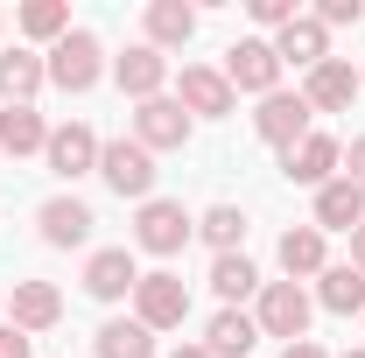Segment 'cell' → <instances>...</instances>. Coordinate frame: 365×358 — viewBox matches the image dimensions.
<instances>
[{"mask_svg": "<svg viewBox=\"0 0 365 358\" xmlns=\"http://www.w3.org/2000/svg\"><path fill=\"white\" fill-rule=\"evenodd\" d=\"M309 120H317V113H309V98H302V91H267V98H260V113H253V134L274 140V148H295V140L309 134Z\"/></svg>", "mask_w": 365, "mask_h": 358, "instance_id": "7", "label": "cell"}, {"mask_svg": "<svg viewBox=\"0 0 365 358\" xmlns=\"http://www.w3.org/2000/svg\"><path fill=\"white\" fill-rule=\"evenodd\" d=\"M281 267H288V281L323 274V232H317V225H295V232H281Z\"/></svg>", "mask_w": 365, "mask_h": 358, "instance_id": "24", "label": "cell"}, {"mask_svg": "<svg viewBox=\"0 0 365 358\" xmlns=\"http://www.w3.org/2000/svg\"><path fill=\"white\" fill-rule=\"evenodd\" d=\"M344 176H351V183H359V190H365V134L351 140V148H344Z\"/></svg>", "mask_w": 365, "mask_h": 358, "instance_id": "32", "label": "cell"}, {"mask_svg": "<svg viewBox=\"0 0 365 358\" xmlns=\"http://www.w3.org/2000/svg\"><path fill=\"white\" fill-rule=\"evenodd\" d=\"M365 225V190L351 176H330L317 190V232H359Z\"/></svg>", "mask_w": 365, "mask_h": 358, "instance_id": "13", "label": "cell"}, {"mask_svg": "<svg viewBox=\"0 0 365 358\" xmlns=\"http://www.w3.org/2000/svg\"><path fill=\"white\" fill-rule=\"evenodd\" d=\"M43 78H49L43 56H29V49H7V56H0V98H7V106H29V98L43 91Z\"/></svg>", "mask_w": 365, "mask_h": 358, "instance_id": "20", "label": "cell"}, {"mask_svg": "<svg viewBox=\"0 0 365 358\" xmlns=\"http://www.w3.org/2000/svg\"><path fill=\"white\" fill-rule=\"evenodd\" d=\"M359 91H365V78L344 56H323L317 71H309V85H302V98H309V113H351Z\"/></svg>", "mask_w": 365, "mask_h": 358, "instance_id": "9", "label": "cell"}, {"mask_svg": "<svg viewBox=\"0 0 365 358\" xmlns=\"http://www.w3.org/2000/svg\"><path fill=\"white\" fill-rule=\"evenodd\" d=\"M0 358H36V352H29V337H21L14 323H0Z\"/></svg>", "mask_w": 365, "mask_h": 358, "instance_id": "31", "label": "cell"}, {"mask_svg": "<svg viewBox=\"0 0 365 358\" xmlns=\"http://www.w3.org/2000/svg\"><path fill=\"white\" fill-rule=\"evenodd\" d=\"M190 232H197V218L182 211L176 197H148V204H140V218H134V246L169 260V253H182V246H190Z\"/></svg>", "mask_w": 365, "mask_h": 358, "instance_id": "2", "label": "cell"}, {"mask_svg": "<svg viewBox=\"0 0 365 358\" xmlns=\"http://www.w3.org/2000/svg\"><path fill=\"white\" fill-rule=\"evenodd\" d=\"M7 316H14V330H21V337H36V330H49V323L63 316V295H56L49 281H14Z\"/></svg>", "mask_w": 365, "mask_h": 358, "instance_id": "17", "label": "cell"}, {"mask_svg": "<svg viewBox=\"0 0 365 358\" xmlns=\"http://www.w3.org/2000/svg\"><path fill=\"white\" fill-rule=\"evenodd\" d=\"M113 78H120L127 98H162V85H169V56H162V49H148V43H134L120 63H113Z\"/></svg>", "mask_w": 365, "mask_h": 358, "instance_id": "16", "label": "cell"}, {"mask_svg": "<svg viewBox=\"0 0 365 358\" xmlns=\"http://www.w3.org/2000/svg\"><path fill=\"white\" fill-rule=\"evenodd\" d=\"M21 36L63 43V36H71V7H63V0H29V7H21Z\"/></svg>", "mask_w": 365, "mask_h": 358, "instance_id": "27", "label": "cell"}, {"mask_svg": "<svg viewBox=\"0 0 365 358\" xmlns=\"http://www.w3.org/2000/svg\"><path fill=\"white\" fill-rule=\"evenodd\" d=\"M344 358H365V344H359V352H344Z\"/></svg>", "mask_w": 365, "mask_h": 358, "instance_id": "36", "label": "cell"}, {"mask_svg": "<svg viewBox=\"0 0 365 358\" xmlns=\"http://www.w3.org/2000/svg\"><path fill=\"white\" fill-rule=\"evenodd\" d=\"M98 56H106L98 36L91 29H71L63 43H49V85L56 91H91L98 85Z\"/></svg>", "mask_w": 365, "mask_h": 358, "instance_id": "5", "label": "cell"}, {"mask_svg": "<svg viewBox=\"0 0 365 358\" xmlns=\"http://www.w3.org/2000/svg\"><path fill=\"white\" fill-rule=\"evenodd\" d=\"M225 85L232 91H281V56H274L267 36H239V43L225 49Z\"/></svg>", "mask_w": 365, "mask_h": 358, "instance_id": "3", "label": "cell"}, {"mask_svg": "<svg viewBox=\"0 0 365 358\" xmlns=\"http://www.w3.org/2000/svg\"><path fill=\"white\" fill-rule=\"evenodd\" d=\"M281 358H323V344H309V337H302V344H281Z\"/></svg>", "mask_w": 365, "mask_h": 358, "instance_id": "33", "label": "cell"}, {"mask_svg": "<svg viewBox=\"0 0 365 358\" xmlns=\"http://www.w3.org/2000/svg\"><path fill=\"white\" fill-rule=\"evenodd\" d=\"M260 337H281V344H302L309 337V295H302V281H260Z\"/></svg>", "mask_w": 365, "mask_h": 358, "instance_id": "1", "label": "cell"}, {"mask_svg": "<svg viewBox=\"0 0 365 358\" xmlns=\"http://www.w3.org/2000/svg\"><path fill=\"white\" fill-rule=\"evenodd\" d=\"M337 162H344V148H337L330 134H317V127L295 140V148H281V176H288V183H309V190H323V183L337 176Z\"/></svg>", "mask_w": 365, "mask_h": 358, "instance_id": "8", "label": "cell"}, {"mask_svg": "<svg viewBox=\"0 0 365 358\" xmlns=\"http://www.w3.org/2000/svg\"><path fill=\"white\" fill-rule=\"evenodd\" d=\"M43 239H49V246H85V239H91V204H78V197H49V204H43Z\"/></svg>", "mask_w": 365, "mask_h": 358, "instance_id": "19", "label": "cell"}, {"mask_svg": "<svg viewBox=\"0 0 365 358\" xmlns=\"http://www.w3.org/2000/svg\"><path fill=\"white\" fill-rule=\"evenodd\" d=\"M351 267L365 274V225H359V232H351Z\"/></svg>", "mask_w": 365, "mask_h": 358, "instance_id": "34", "label": "cell"}, {"mask_svg": "<svg viewBox=\"0 0 365 358\" xmlns=\"http://www.w3.org/2000/svg\"><path fill=\"white\" fill-rule=\"evenodd\" d=\"M253 344H260V323H253L246 310H218L211 330H204V352L211 358H246Z\"/></svg>", "mask_w": 365, "mask_h": 358, "instance_id": "18", "label": "cell"}, {"mask_svg": "<svg viewBox=\"0 0 365 358\" xmlns=\"http://www.w3.org/2000/svg\"><path fill=\"white\" fill-rule=\"evenodd\" d=\"M253 21H260V29H274V36H281L288 21H302V7H295V0H253Z\"/></svg>", "mask_w": 365, "mask_h": 358, "instance_id": "29", "label": "cell"}, {"mask_svg": "<svg viewBox=\"0 0 365 358\" xmlns=\"http://www.w3.org/2000/svg\"><path fill=\"white\" fill-rule=\"evenodd\" d=\"M134 140L148 148V155H155V148H182V140H190V113H182V98H140Z\"/></svg>", "mask_w": 365, "mask_h": 358, "instance_id": "11", "label": "cell"}, {"mask_svg": "<svg viewBox=\"0 0 365 358\" xmlns=\"http://www.w3.org/2000/svg\"><path fill=\"white\" fill-rule=\"evenodd\" d=\"M85 288L98 295V302H120V295H134L140 288V267L127 246H106V253H91L85 260Z\"/></svg>", "mask_w": 365, "mask_h": 358, "instance_id": "12", "label": "cell"}, {"mask_svg": "<svg viewBox=\"0 0 365 358\" xmlns=\"http://www.w3.org/2000/svg\"><path fill=\"white\" fill-rule=\"evenodd\" d=\"M317 302L337 316H365V274L359 267H323L317 274Z\"/></svg>", "mask_w": 365, "mask_h": 358, "instance_id": "22", "label": "cell"}, {"mask_svg": "<svg viewBox=\"0 0 365 358\" xmlns=\"http://www.w3.org/2000/svg\"><path fill=\"white\" fill-rule=\"evenodd\" d=\"M182 316H190V288H182L176 274H140V288H134V323H148V330H176Z\"/></svg>", "mask_w": 365, "mask_h": 358, "instance_id": "6", "label": "cell"}, {"mask_svg": "<svg viewBox=\"0 0 365 358\" xmlns=\"http://www.w3.org/2000/svg\"><path fill=\"white\" fill-rule=\"evenodd\" d=\"M98 148H106V140L91 134V127H78V120H71V127H49L43 162H49L63 183H78V176H91V169H98Z\"/></svg>", "mask_w": 365, "mask_h": 358, "instance_id": "10", "label": "cell"}, {"mask_svg": "<svg viewBox=\"0 0 365 358\" xmlns=\"http://www.w3.org/2000/svg\"><path fill=\"white\" fill-rule=\"evenodd\" d=\"M197 232H204L218 253H239V239H246V211H239V204H211V211L197 218Z\"/></svg>", "mask_w": 365, "mask_h": 358, "instance_id": "28", "label": "cell"}, {"mask_svg": "<svg viewBox=\"0 0 365 358\" xmlns=\"http://www.w3.org/2000/svg\"><path fill=\"white\" fill-rule=\"evenodd\" d=\"M98 176L113 183L120 197L148 204V197H155V155H148L140 140H106V148H98Z\"/></svg>", "mask_w": 365, "mask_h": 358, "instance_id": "4", "label": "cell"}, {"mask_svg": "<svg viewBox=\"0 0 365 358\" xmlns=\"http://www.w3.org/2000/svg\"><path fill=\"white\" fill-rule=\"evenodd\" d=\"M197 36V7H182V0H155L148 7V49H182Z\"/></svg>", "mask_w": 365, "mask_h": 358, "instance_id": "21", "label": "cell"}, {"mask_svg": "<svg viewBox=\"0 0 365 358\" xmlns=\"http://www.w3.org/2000/svg\"><path fill=\"white\" fill-rule=\"evenodd\" d=\"M169 358H211V352H204V344H176Z\"/></svg>", "mask_w": 365, "mask_h": 358, "instance_id": "35", "label": "cell"}, {"mask_svg": "<svg viewBox=\"0 0 365 358\" xmlns=\"http://www.w3.org/2000/svg\"><path fill=\"white\" fill-rule=\"evenodd\" d=\"M182 113H204V120H225L232 113V85L225 71H211V63H182Z\"/></svg>", "mask_w": 365, "mask_h": 358, "instance_id": "14", "label": "cell"}, {"mask_svg": "<svg viewBox=\"0 0 365 358\" xmlns=\"http://www.w3.org/2000/svg\"><path fill=\"white\" fill-rule=\"evenodd\" d=\"M98 358H155V330L134 323V316H120V323L98 330Z\"/></svg>", "mask_w": 365, "mask_h": 358, "instance_id": "25", "label": "cell"}, {"mask_svg": "<svg viewBox=\"0 0 365 358\" xmlns=\"http://www.w3.org/2000/svg\"><path fill=\"white\" fill-rule=\"evenodd\" d=\"M0 148H7V155H43L49 148L43 113H36V106H7V113H0Z\"/></svg>", "mask_w": 365, "mask_h": 358, "instance_id": "23", "label": "cell"}, {"mask_svg": "<svg viewBox=\"0 0 365 358\" xmlns=\"http://www.w3.org/2000/svg\"><path fill=\"white\" fill-rule=\"evenodd\" d=\"M274 56H281V71L295 63V71H317L323 56H330V29H323L317 14H302V21H288L281 36H274Z\"/></svg>", "mask_w": 365, "mask_h": 358, "instance_id": "15", "label": "cell"}, {"mask_svg": "<svg viewBox=\"0 0 365 358\" xmlns=\"http://www.w3.org/2000/svg\"><path fill=\"white\" fill-rule=\"evenodd\" d=\"M211 288H218L225 302H246V295H260V267H253L246 253H218V260H211Z\"/></svg>", "mask_w": 365, "mask_h": 358, "instance_id": "26", "label": "cell"}, {"mask_svg": "<svg viewBox=\"0 0 365 358\" xmlns=\"http://www.w3.org/2000/svg\"><path fill=\"white\" fill-rule=\"evenodd\" d=\"M359 14H365L359 0H323V7H317V21H323V29H351Z\"/></svg>", "mask_w": 365, "mask_h": 358, "instance_id": "30", "label": "cell"}]
</instances>
